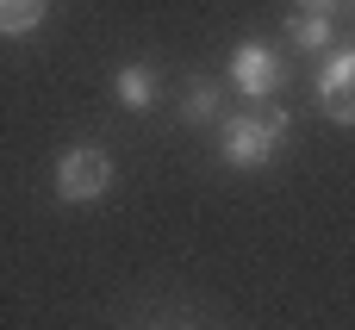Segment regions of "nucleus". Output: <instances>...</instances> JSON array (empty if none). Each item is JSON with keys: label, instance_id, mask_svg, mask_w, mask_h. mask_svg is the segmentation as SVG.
<instances>
[{"label": "nucleus", "instance_id": "f257e3e1", "mask_svg": "<svg viewBox=\"0 0 355 330\" xmlns=\"http://www.w3.org/2000/svg\"><path fill=\"white\" fill-rule=\"evenodd\" d=\"M281 144H287V112L275 100H250L243 112L218 119V162L225 168H243V175L268 168L281 156Z\"/></svg>", "mask_w": 355, "mask_h": 330}, {"label": "nucleus", "instance_id": "f03ea898", "mask_svg": "<svg viewBox=\"0 0 355 330\" xmlns=\"http://www.w3.org/2000/svg\"><path fill=\"white\" fill-rule=\"evenodd\" d=\"M112 181H119V168H112V156H106L100 144H75V150H62V162H56V200H69V206L106 200Z\"/></svg>", "mask_w": 355, "mask_h": 330}, {"label": "nucleus", "instance_id": "7ed1b4c3", "mask_svg": "<svg viewBox=\"0 0 355 330\" xmlns=\"http://www.w3.org/2000/svg\"><path fill=\"white\" fill-rule=\"evenodd\" d=\"M281 81H287L281 50H268V44H256V37L231 50V87H237L243 100H275V94H281Z\"/></svg>", "mask_w": 355, "mask_h": 330}, {"label": "nucleus", "instance_id": "20e7f679", "mask_svg": "<svg viewBox=\"0 0 355 330\" xmlns=\"http://www.w3.org/2000/svg\"><path fill=\"white\" fill-rule=\"evenodd\" d=\"M318 112L331 125H355V50H337L318 69Z\"/></svg>", "mask_w": 355, "mask_h": 330}, {"label": "nucleus", "instance_id": "39448f33", "mask_svg": "<svg viewBox=\"0 0 355 330\" xmlns=\"http://www.w3.org/2000/svg\"><path fill=\"white\" fill-rule=\"evenodd\" d=\"M112 100H119L125 112H144V106L156 100V69H150V62H125V69L112 75Z\"/></svg>", "mask_w": 355, "mask_h": 330}, {"label": "nucleus", "instance_id": "423d86ee", "mask_svg": "<svg viewBox=\"0 0 355 330\" xmlns=\"http://www.w3.org/2000/svg\"><path fill=\"white\" fill-rule=\"evenodd\" d=\"M287 44H293V50H331V44H337L331 12H306V6H300V12L287 19Z\"/></svg>", "mask_w": 355, "mask_h": 330}, {"label": "nucleus", "instance_id": "0eeeda50", "mask_svg": "<svg viewBox=\"0 0 355 330\" xmlns=\"http://www.w3.org/2000/svg\"><path fill=\"white\" fill-rule=\"evenodd\" d=\"M44 12H50V0H0V37H25V31H37Z\"/></svg>", "mask_w": 355, "mask_h": 330}, {"label": "nucleus", "instance_id": "6e6552de", "mask_svg": "<svg viewBox=\"0 0 355 330\" xmlns=\"http://www.w3.org/2000/svg\"><path fill=\"white\" fill-rule=\"evenodd\" d=\"M181 119H187V125H218V87H212V81H187Z\"/></svg>", "mask_w": 355, "mask_h": 330}, {"label": "nucleus", "instance_id": "1a4fd4ad", "mask_svg": "<svg viewBox=\"0 0 355 330\" xmlns=\"http://www.w3.org/2000/svg\"><path fill=\"white\" fill-rule=\"evenodd\" d=\"M306 12H343V6H355V0H300Z\"/></svg>", "mask_w": 355, "mask_h": 330}]
</instances>
